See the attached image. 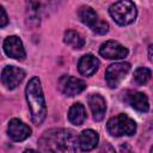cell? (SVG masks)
<instances>
[{
    "mask_svg": "<svg viewBox=\"0 0 153 153\" xmlns=\"http://www.w3.org/2000/svg\"><path fill=\"white\" fill-rule=\"evenodd\" d=\"M38 143L43 152H75L78 135L71 129H50L43 133Z\"/></svg>",
    "mask_w": 153,
    "mask_h": 153,
    "instance_id": "cell-1",
    "label": "cell"
},
{
    "mask_svg": "<svg viewBox=\"0 0 153 153\" xmlns=\"http://www.w3.org/2000/svg\"><path fill=\"white\" fill-rule=\"evenodd\" d=\"M25 97L33 124H42L47 117V105L41 86V80L38 79V76H32L29 80L25 87Z\"/></svg>",
    "mask_w": 153,
    "mask_h": 153,
    "instance_id": "cell-2",
    "label": "cell"
},
{
    "mask_svg": "<svg viewBox=\"0 0 153 153\" xmlns=\"http://www.w3.org/2000/svg\"><path fill=\"white\" fill-rule=\"evenodd\" d=\"M63 0H27L26 1V23L27 25L37 26L41 23V19L49 10L56 8Z\"/></svg>",
    "mask_w": 153,
    "mask_h": 153,
    "instance_id": "cell-3",
    "label": "cell"
},
{
    "mask_svg": "<svg viewBox=\"0 0 153 153\" xmlns=\"http://www.w3.org/2000/svg\"><path fill=\"white\" fill-rule=\"evenodd\" d=\"M109 13L118 25L124 26L131 24L136 19L137 10L131 0H118L110 6Z\"/></svg>",
    "mask_w": 153,
    "mask_h": 153,
    "instance_id": "cell-4",
    "label": "cell"
},
{
    "mask_svg": "<svg viewBox=\"0 0 153 153\" xmlns=\"http://www.w3.org/2000/svg\"><path fill=\"white\" fill-rule=\"evenodd\" d=\"M106 128L112 136H116V137L123 136V135L130 136L136 131V123L129 116L124 114H120L115 117H111L108 121Z\"/></svg>",
    "mask_w": 153,
    "mask_h": 153,
    "instance_id": "cell-5",
    "label": "cell"
},
{
    "mask_svg": "<svg viewBox=\"0 0 153 153\" xmlns=\"http://www.w3.org/2000/svg\"><path fill=\"white\" fill-rule=\"evenodd\" d=\"M130 71V63L128 62H116L110 65L105 71V80L109 87L115 88L124 79V76Z\"/></svg>",
    "mask_w": 153,
    "mask_h": 153,
    "instance_id": "cell-6",
    "label": "cell"
},
{
    "mask_svg": "<svg viewBox=\"0 0 153 153\" xmlns=\"http://www.w3.org/2000/svg\"><path fill=\"white\" fill-rule=\"evenodd\" d=\"M59 88L63 94L68 97H74L86 88V82L71 75H63L59 80Z\"/></svg>",
    "mask_w": 153,
    "mask_h": 153,
    "instance_id": "cell-7",
    "label": "cell"
},
{
    "mask_svg": "<svg viewBox=\"0 0 153 153\" xmlns=\"http://www.w3.org/2000/svg\"><path fill=\"white\" fill-rule=\"evenodd\" d=\"M99 54L109 60H121L128 55V49L116 41H106L100 45Z\"/></svg>",
    "mask_w": 153,
    "mask_h": 153,
    "instance_id": "cell-8",
    "label": "cell"
},
{
    "mask_svg": "<svg viewBox=\"0 0 153 153\" xmlns=\"http://www.w3.org/2000/svg\"><path fill=\"white\" fill-rule=\"evenodd\" d=\"M24 76L25 72L16 66H6L1 72V81L8 90L16 88L23 81Z\"/></svg>",
    "mask_w": 153,
    "mask_h": 153,
    "instance_id": "cell-9",
    "label": "cell"
},
{
    "mask_svg": "<svg viewBox=\"0 0 153 153\" xmlns=\"http://www.w3.org/2000/svg\"><path fill=\"white\" fill-rule=\"evenodd\" d=\"M4 51L8 57L16 60H24L26 56L23 42L17 36H8L4 41Z\"/></svg>",
    "mask_w": 153,
    "mask_h": 153,
    "instance_id": "cell-10",
    "label": "cell"
},
{
    "mask_svg": "<svg viewBox=\"0 0 153 153\" xmlns=\"http://www.w3.org/2000/svg\"><path fill=\"white\" fill-rule=\"evenodd\" d=\"M7 134L13 141H24L31 135V128L18 118H12L8 122Z\"/></svg>",
    "mask_w": 153,
    "mask_h": 153,
    "instance_id": "cell-11",
    "label": "cell"
},
{
    "mask_svg": "<svg viewBox=\"0 0 153 153\" xmlns=\"http://www.w3.org/2000/svg\"><path fill=\"white\" fill-rule=\"evenodd\" d=\"M98 67H99V61L92 54H86V55L81 56V59L79 60V63H78L79 73L84 76H91L92 74H94L97 72Z\"/></svg>",
    "mask_w": 153,
    "mask_h": 153,
    "instance_id": "cell-12",
    "label": "cell"
},
{
    "mask_svg": "<svg viewBox=\"0 0 153 153\" xmlns=\"http://www.w3.org/2000/svg\"><path fill=\"white\" fill-rule=\"evenodd\" d=\"M88 105H90V109L92 111L93 120L94 121H102L104 118V115L106 111L105 99L98 93L90 94L88 96Z\"/></svg>",
    "mask_w": 153,
    "mask_h": 153,
    "instance_id": "cell-13",
    "label": "cell"
},
{
    "mask_svg": "<svg viewBox=\"0 0 153 153\" xmlns=\"http://www.w3.org/2000/svg\"><path fill=\"white\" fill-rule=\"evenodd\" d=\"M98 140H99V136L97 131L92 129H86V130H82L78 136V146L84 152L92 151L97 146Z\"/></svg>",
    "mask_w": 153,
    "mask_h": 153,
    "instance_id": "cell-14",
    "label": "cell"
},
{
    "mask_svg": "<svg viewBox=\"0 0 153 153\" xmlns=\"http://www.w3.org/2000/svg\"><path fill=\"white\" fill-rule=\"evenodd\" d=\"M127 103L135 110L140 112H146L149 109V102L145 93L142 92H128L126 97Z\"/></svg>",
    "mask_w": 153,
    "mask_h": 153,
    "instance_id": "cell-15",
    "label": "cell"
},
{
    "mask_svg": "<svg viewBox=\"0 0 153 153\" xmlns=\"http://www.w3.org/2000/svg\"><path fill=\"white\" fill-rule=\"evenodd\" d=\"M68 120L74 126H80L86 120V110L81 103H75L69 108Z\"/></svg>",
    "mask_w": 153,
    "mask_h": 153,
    "instance_id": "cell-16",
    "label": "cell"
},
{
    "mask_svg": "<svg viewBox=\"0 0 153 153\" xmlns=\"http://www.w3.org/2000/svg\"><path fill=\"white\" fill-rule=\"evenodd\" d=\"M78 17L80 19V22L90 27H92V25L97 22L98 16L96 13V11L90 7V6H81L78 10Z\"/></svg>",
    "mask_w": 153,
    "mask_h": 153,
    "instance_id": "cell-17",
    "label": "cell"
},
{
    "mask_svg": "<svg viewBox=\"0 0 153 153\" xmlns=\"http://www.w3.org/2000/svg\"><path fill=\"white\" fill-rule=\"evenodd\" d=\"M63 41H65L66 44L71 45V47L74 48V49H81V48L85 45V39H84V37H82L78 31H74V30H67V31L65 32Z\"/></svg>",
    "mask_w": 153,
    "mask_h": 153,
    "instance_id": "cell-18",
    "label": "cell"
},
{
    "mask_svg": "<svg viewBox=\"0 0 153 153\" xmlns=\"http://www.w3.org/2000/svg\"><path fill=\"white\" fill-rule=\"evenodd\" d=\"M151 76H152V72L149 68H146V67H139L134 72V80L139 85L147 84L149 81Z\"/></svg>",
    "mask_w": 153,
    "mask_h": 153,
    "instance_id": "cell-19",
    "label": "cell"
},
{
    "mask_svg": "<svg viewBox=\"0 0 153 153\" xmlns=\"http://www.w3.org/2000/svg\"><path fill=\"white\" fill-rule=\"evenodd\" d=\"M92 31L94 33H98V35H105L108 31H109V24L105 22V20H102V19H97V22L92 25Z\"/></svg>",
    "mask_w": 153,
    "mask_h": 153,
    "instance_id": "cell-20",
    "label": "cell"
},
{
    "mask_svg": "<svg viewBox=\"0 0 153 153\" xmlns=\"http://www.w3.org/2000/svg\"><path fill=\"white\" fill-rule=\"evenodd\" d=\"M8 24V17L4 7L0 5V27H5Z\"/></svg>",
    "mask_w": 153,
    "mask_h": 153,
    "instance_id": "cell-21",
    "label": "cell"
},
{
    "mask_svg": "<svg viewBox=\"0 0 153 153\" xmlns=\"http://www.w3.org/2000/svg\"><path fill=\"white\" fill-rule=\"evenodd\" d=\"M148 60L152 61V45H149V49H148Z\"/></svg>",
    "mask_w": 153,
    "mask_h": 153,
    "instance_id": "cell-22",
    "label": "cell"
}]
</instances>
